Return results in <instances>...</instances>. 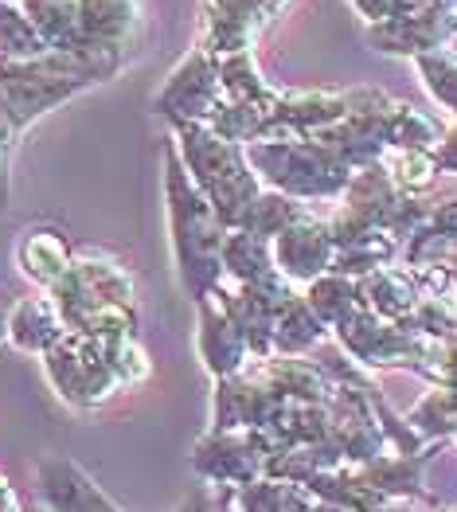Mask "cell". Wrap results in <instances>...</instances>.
<instances>
[{"label":"cell","mask_w":457,"mask_h":512,"mask_svg":"<svg viewBox=\"0 0 457 512\" xmlns=\"http://www.w3.org/2000/svg\"><path fill=\"white\" fill-rule=\"evenodd\" d=\"M168 196H172V231H176L184 290L196 301H204L211 282L219 278V255H223V239L215 227L219 215L204 204V196H196V188L188 184L172 153H168Z\"/></svg>","instance_id":"6da1fadb"},{"label":"cell","mask_w":457,"mask_h":512,"mask_svg":"<svg viewBox=\"0 0 457 512\" xmlns=\"http://www.w3.org/2000/svg\"><path fill=\"white\" fill-rule=\"evenodd\" d=\"M8 337L20 344V348H28V352H47L51 344H59L67 337V325H63V317L55 313L51 298H32L12 313Z\"/></svg>","instance_id":"3957f363"},{"label":"cell","mask_w":457,"mask_h":512,"mask_svg":"<svg viewBox=\"0 0 457 512\" xmlns=\"http://www.w3.org/2000/svg\"><path fill=\"white\" fill-rule=\"evenodd\" d=\"M0 512H20V501H16V493L4 477H0Z\"/></svg>","instance_id":"52a82bcc"},{"label":"cell","mask_w":457,"mask_h":512,"mask_svg":"<svg viewBox=\"0 0 457 512\" xmlns=\"http://www.w3.org/2000/svg\"><path fill=\"white\" fill-rule=\"evenodd\" d=\"M235 509L243 512H317V501L305 485L262 477L247 489H235Z\"/></svg>","instance_id":"277c9868"},{"label":"cell","mask_w":457,"mask_h":512,"mask_svg":"<svg viewBox=\"0 0 457 512\" xmlns=\"http://www.w3.org/2000/svg\"><path fill=\"white\" fill-rule=\"evenodd\" d=\"M36 493L47 512H125L118 509L71 458H43L36 466Z\"/></svg>","instance_id":"7a4b0ae2"},{"label":"cell","mask_w":457,"mask_h":512,"mask_svg":"<svg viewBox=\"0 0 457 512\" xmlns=\"http://www.w3.org/2000/svg\"><path fill=\"white\" fill-rule=\"evenodd\" d=\"M235 497V489H215V485H200L184 505L180 512H223L227 509V501Z\"/></svg>","instance_id":"8992f818"},{"label":"cell","mask_w":457,"mask_h":512,"mask_svg":"<svg viewBox=\"0 0 457 512\" xmlns=\"http://www.w3.org/2000/svg\"><path fill=\"white\" fill-rule=\"evenodd\" d=\"M75 258H71V247L63 243V235L59 231H28V239L20 243V266H24V274L28 278H36L40 286H55L63 274H67V266H71Z\"/></svg>","instance_id":"5b68a950"}]
</instances>
